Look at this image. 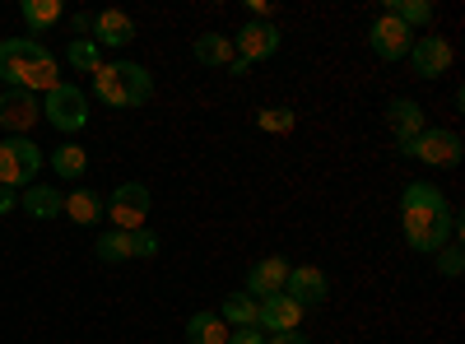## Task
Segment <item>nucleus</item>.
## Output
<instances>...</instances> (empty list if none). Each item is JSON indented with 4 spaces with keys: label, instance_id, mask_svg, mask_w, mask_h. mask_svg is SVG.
Masks as SVG:
<instances>
[{
    "label": "nucleus",
    "instance_id": "72a5a7b5",
    "mask_svg": "<svg viewBox=\"0 0 465 344\" xmlns=\"http://www.w3.org/2000/svg\"><path fill=\"white\" fill-rule=\"evenodd\" d=\"M0 93H5V89H0Z\"/></svg>",
    "mask_w": 465,
    "mask_h": 344
},
{
    "label": "nucleus",
    "instance_id": "2eb2a0df",
    "mask_svg": "<svg viewBox=\"0 0 465 344\" xmlns=\"http://www.w3.org/2000/svg\"><path fill=\"white\" fill-rule=\"evenodd\" d=\"M386 126H391L396 144H410L414 135L429 131V126H423V107L414 98H391V103H386Z\"/></svg>",
    "mask_w": 465,
    "mask_h": 344
},
{
    "label": "nucleus",
    "instance_id": "b1692460",
    "mask_svg": "<svg viewBox=\"0 0 465 344\" xmlns=\"http://www.w3.org/2000/svg\"><path fill=\"white\" fill-rule=\"evenodd\" d=\"M19 15H24V24H28L33 33H43V28H52V24L61 19V0H24Z\"/></svg>",
    "mask_w": 465,
    "mask_h": 344
},
{
    "label": "nucleus",
    "instance_id": "393cba45",
    "mask_svg": "<svg viewBox=\"0 0 465 344\" xmlns=\"http://www.w3.org/2000/svg\"><path fill=\"white\" fill-rule=\"evenodd\" d=\"M65 61H70L74 70H84V74H94V70L103 65V47L94 43V37H74V43L65 47Z\"/></svg>",
    "mask_w": 465,
    "mask_h": 344
},
{
    "label": "nucleus",
    "instance_id": "9b49d317",
    "mask_svg": "<svg viewBox=\"0 0 465 344\" xmlns=\"http://www.w3.org/2000/svg\"><path fill=\"white\" fill-rule=\"evenodd\" d=\"M368 47H372V56H381V61H401V56H410V47H414V33H410L405 24H396L391 15H381V19H372V28H368Z\"/></svg>",
    "mask_w": 465,
    "mask_h": 344
},
{
    "label": "nucleus",
    "instance_id": "f03ea898",
    "mask_svg": "<svg viewBox=\"0 0 465 344\" xmlns=\"http://www.w3.org/2000/svg\"><path fill=\"white\" fill-rule=\"evenodd\" d=\"M0 80L10 89L52 93L61 84V65L37 37H5V43H0Z\"/></svg>",
    "mask_w": 465,
    "mask_h": 344
},
{
    "label": "nucleus",
    "instance_id": "20e7f679",
    "mask_svg": "<svg viewBox=\"0 0 465 344\" xmlns=\"http://www.w3.org/2000/svg\"><path fill=\"white\" fill-rule=\"evenodd\" d=\"M37 172H43V149H37L28 135L0 140V186L24 191V186L37 182Z\"/></svg>",
    "mask_w": 465,
    "mask_h": 344
},
{
    "label": "nucleus",
    "instance_id": "a211bd4d",
    "mask_svg": "<svg viewBox=\"0 0 465 344\" xmlns=\"http://www.w3.org/2000/svg\"><path fill=\"white\" fill-rule=\"evenodd\" d=\"M70 223H80V228H94V223H103V196L94 186H74L70 196H65V210H61Z\"/></svg>",
    "mask_w": 465,
    "mask_h": 344
},
{
    "label": "nucleus",
    "instance_id": "1a4fd4ad",
    "mask_svg": "<svg viewBox=\"0 0 465 344\" xmlns=\"http://www.w3.org/2000/svg\"><path fill=\"white\" fill-rule=\"evenodd\" d=\"M284 293L298 302L302 312H312V308H322V302L331 298V280H326V270H317V265H293L289 280H284Z\"/></svg>",
    "mask_w": 465,
    "mask_h": 344
},
{
    "label": "nucleus",
    "instance_id": "ddd939ff",
    "mask_svg": "<svg viewBox=\"0 0 465 344\" xmlns=\"http://www.w3.org/2000/svg\"><path fill=\"white\" fill-rule=\"evenodd\" d=\"M410 65H414L419 80H438V74L451 70V43H447V37H414Z\"/></svg>",
    "mask_w": 465,
    "mask_h": 344
},
{
    "label": "nucleus",
    "instance_id": "0eeeda50",
    "mask_svg": "<svg viewBox=\"0 0 465 344\" xmlns=\"http://www.w3.org/2000/svg\"><path fill=\"white\" fill-rule=\"evenodd\" d=\"M149 205H153V196H149V186H140V182H122L107 196V223H116L122 233H135V228H144V219H149Z\"/></svg>",
    "mask_w": 465,
    "mask_h": 344
},
{
    "label": "nucleus",
    "instance_id": "9d476101",
    "mask_svg": "<svg viewBox=\"0 0 465 344\" xmlns=\"http://www.w3.org/2000/svg\"><path fill=\"white\" fill-rule=\"evenodd\" d=\"M37 122H43V103H37V93H28V89L0 93V126H5L10 135H28Z\"/></svg>",
    "mask_w": 465,
    "mask_h": 344
},
{
    "label": "nucleus",
    "instance_id": "7c9ffc66",
    "mask_svg": "<svg viewBox=\"0 0 465 344\" xmlns=\"http://www.w3.org/2000/svg\"><path fill=\"white\" fill-rule=\"evenodd\" d=\"M19 205V191H10V186H0V214H10Z\"/></svg>",
    "mask_w": 465,
    "mask_h": 344
},
{
    "label": "nucleus",
    "instance_id": "c85d7f7f",
    "mask_svg": "<svg viewBox=\"0 0 465 344\" xmlns=\"http://www.w3.org/2000/svg\"><path fill=\"white\" fill-rule=\"evenodd\" d=\"M153 251H159V238H153L149 228H135L131 233V256H153Z\"/></svg>",
    "mask_w": 465,
    "mask_h": 344
},
{
    "label": "nucleus",
    "instance_id": "c756f323",
    "mask_svg": "<svg viewBox=\"0 0 465 344\" xmlns=\"http://www.w3.org/2000/svg\"><path fill=\"white\" fill-rule=\"evenodd\" d=\"M228 344H265V335H261L256 326H242V330H232V335H228Z\"/></svg>",
    "mask_w": 465,
    "mask_h": 344
},
{
    "label": "nucleus",
    "instance_id": "dca6fc26",
    "mask_svg": "<svg viewBox=\"0 0 465 344\" xmlns=\"http://www.w3.org/2000/svg\"><path fill=\"white\" fill-rule=\"evenodd\" d=\"M89 33H94L98 47H131L135 43V19L122 15V10H103V15H94Z\"/></svg>",
    "mask_w": 465,
    "mask_h": 344
},
{
    "label": "nucleus",
    "instance_id": "412c9836",
    "mask_svg": "<svg viewBox=\"0 0 465 344\" xmlns=\"http://www.w3.org/2000/svg\"><path fill=\"white\" fill-rule=\"evenodd\" d=\"M219 317H223V326H228V330H242V326H256V298H252L247 289H238V293H228V298H223V308H219Z\"/></svg>",
    "mask_w": 465,
    "mask_h": 344
},
{
    "label": "nucleus",
    "instance_id": "4468645a",
    "mask_svg": "<svg viewBox=\"0 0 465 344\" xmlns=\"http://www.w3.org/2000/svg\"><path fill=\"white\" fill-rule=\"evenodd\" d=\"M284 280H289V260L284 256H265V260H252L247 270V293L261 302V298H275L284 293Z\"/></svg>",
    "mask_w": 465,
    "mask_h": 344
},
{
    "label": "nucleus",
    "instance_id": "f8f14e48",
    "mask_svg": "<svg viewBox=\"0 0 465 344\" xmlns=\"http://www.w3.org/2000/svg\"><path fill=\"white\" fill-rule=\"evenodd\" d=\"M302 326V308L289 298V293H275V298H261L256 302V330L265 335H289Z\"/></svg>",
    "mask_w": 465,
    "mask_h": 344
},
{
    "label": "nucleus",
    "instance_id": "7ed1b4c3",
    "mask_svg": "<svg viewBox=\"0 0 465 344\" xmlns=\"http://www.w3.org/2000/svg\"><path fill=\"white\" fill-rule=\"evenodd\" d=\"M94 98L107 107H144L153 98V74L140 61H107L94 70Z\"/></svg>",
    "mask_w": 465,
    "mask_h": 344
},
{
    "label": "nucleus",
    "instance_id": "cd10ccee",
    "mask_svg": "<svg viewBox=\"0 0 465 344\" xmlns=\"http://www.w3.org/2000/svg\"><path fill=\"white\" fill-rule=\"evenodd\" d=\"M438 270H442L447 280H456V275L465 270V256H460V247H442V251H438Z\"/></svg>",
    "mask_w": 465,
    "mask_h": 344
},
{
    "label": "nucleus",
    "instance_id": "4be33fe9",
    "mask_svg": "<svg viewBox=\"0 0 465 344\" xmlns=\"http://www.w3.org/2000/svg\"><path fill=\"white\" fill-rule=\"evenodd\" d=\"M386 15H391L396 24H405L410 33L423 28V24H433V5H429V0H386Z\"/></svg>",
    "mask_w": 465,
    "mask_h": 344
},
{
    "label": "nucleus",
    "instance_id": "bb28decb",
    "mask_svg": "<svg viewBox=\"0 0 465 344\" xmlns=\"http://www.w3.org/2000/svg\"><path fill=\"white\" fill-rule=\"evenodd\" d=\"M256 126L270 131V135H284V131H293V112L289 107H261L256 112Z\"/></svg>",
    "mask_w": 465,
    "mask_h": 344
},
{
    "label": "nucleus",
    "instance_id": "f257e3e1",
    "mask_svg": "<svg viewBox=\"0 0 465 344\" xmlns=\"http://www.w3.org/2000/svg\"><path fill=\"white\" fill-rule=\"evenodd\" d=\"M401 228H405V242L423 256H438L447 247V238L456 233V214L447 205V196L429 182H410L401 191Z\"/></svg>",
    "mask_w": 465,
    "mask_h": 344
},
{
    "label": "nucleus",
    "instance_id": "473e14b6",
    "mask_svg": "<svg viewBox=\"0 0 465 344\" xmlns=\"http://www.w3.org/2000/svg\"><path fill=\"white\" fill-rule=\"evenodd\" d=\"M70 28H74V33H89V28H94V15H74Z\"/></svg>",
    "mask_w": 465,
    "mask_h": 344
},
{
    "label": "nucleus",
    "instance_id": "aec40b11",
    "mask_svg": "<svg viewBox=\"0 0 465 344\" xmlns=\"http://www.w3.org/2000/svg\"><path fill=\"white\" fill-rule=\"evenodd\" d=\"M228 326H223V317L219 312H196L186 321V344H228Z\"/></svg>",
    "mask_w": 465,
    "mask_h": 344
},
{
    "label": "nucleus",
    "instance_id": "6ab92c4d",
    "mask_svg": "<svg viewBox=\"0 0 465 344\" xmlns=\"http://www.w3.org/2000/svg\"><path fill=\"white\" fill-rule=\"evenodd\" d=\"M191 56L210 70H223V65H232V37L228 33H201L196 43H191Z\"/></svg>",
    "mask_w": 465,
    "mask_h": 344
},
{
    "label": "nucleus",
    "instance_id": "423d86ee",
    "mask_svg": "<svg viewBox=\"0 0 465 344\" xmlns=\"http://www.w3.org/2000/svg\"><path fill=\"white\" fill-rule=\"evenodd\" d=\"M460 135L456 131H423L414 135L410 144H401V159H419V163H429V168H456L460 163Z\"/></svg>",
    "mask_w": 465,
    "mask_h": 344
},
{
    "label": "nucleus",
    "instance_id": "5701e85b",
    "mask_svg": "<svg viewBox=\"0 0 465 344\" xmlns=\"http://www.w3.org/2000/svg\"><path fill=\"white\" fill-rule=\"evenodd\" d=\"M52 172L56 177H65V182H74V177H84V168H89V154L80 144H61V149H52Z\"/></svg>",
    "mask_w": 465,
    "mask_h": 344
},
{
    "label": "nucleus",
    "instance_id": "2f4dec72",
    "mask_svg": "<svg viewBox=\"0 0 465 344\" xmlns=\"http://www.w3.org/2000/svg\"><path fill=\"white\" fill-rule=\"evenodd\" d=\"M265 344H307V335L289 330V335H265Z\"/></svg>",
    "mask_w": 465,
    "mask_h": 344
},
{
    "label": "nucleus",
    "instance_id": "6e6552de",
    "mask_svg": "<svg viewBox=\"0 0 465 344\" xmlns=\"http://www.w3.org/2000/svg\"><path fill=\"white\" fill-rule=\"evenodd\" d=\"M280 28L275 24H256V19H247L238 33H232V56L238 61H247V65H256V61H270L280 52Z\"/></svg>",
    "mask_w": 465,
    "mask_h": 344
},
{
    "label": "nucleus",
    "instance_id": "f3484780",
    "mask_svg": "<svg viewBox=\"0 0 465 344\" xmlns=\"http://www.w3.org/2000/svg\"><path fill=\"white\" fill-rule=\"evenodd\" d=\"M19 205L28 210V219H43V223H47V219H61L65 196H61L56 186H37V182H33V186L19 191Z\"/></svg>",
    "mask_w": 465,
    "mask_h": 344
},
{
    "label": "nucleus",
    "instance_id": "a878e982",
    "mask_svg": "<svg viewBox=\"0 0 465 344\" xmlns=\"http://www.w3.org/2000/svg\"><path fill=\"white\" fill-rule=\"evenodd\" d=\"M98 260H107V265L135 260V256H131V233H122V228H112V233H103V238H98Z\"/></svg>",
    "mask_w": 465,
    "mask_h": 344
},
{
    "label": "nucleus",
    "instance_id": "39448f33",
    "mask_svg": "<svg viewBox=\"0 0 465 344\" xmlns=\"http://www.w3.org/2000/svg\"><path fill=\"white\" fill-rule=\"evenodd\" d=\"M43 122H52L61 135H74L89 126V93L74 89V84H56L43 98Z\"/></svg>",
    "mask_w": 465,
    "mask_h": 344
}]
</instances>
